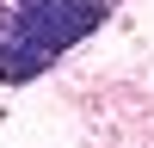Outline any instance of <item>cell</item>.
Returning <instances> with one entry per match:
<instances>
[{
  "label": "cell",
  "mask_w": 154,
  "mask_h": 148,
  "mask_svg": "<svg viewBox=\"0 0 154 148\" xmlns=\"http://www.w3.org/2000/svg\"><path fill=\"white\" fill-rule=\"evenodd\" d=\"M111 0H19L0 19V80H31L37 68L74 49Z\"/></svg>",
  "instance_id": "cell-1"
}]
</instances>
